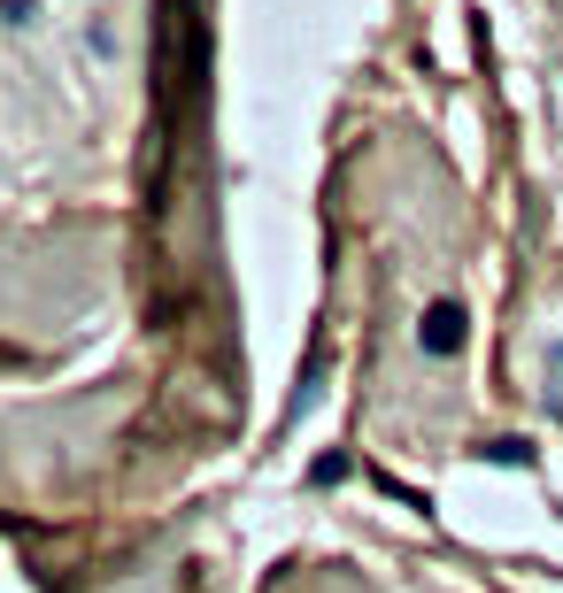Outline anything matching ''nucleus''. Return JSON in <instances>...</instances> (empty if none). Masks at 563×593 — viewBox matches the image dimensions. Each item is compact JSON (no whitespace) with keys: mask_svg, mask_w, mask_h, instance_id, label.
<instances>
[{"mask_svg":"<svg viewBox=\"0 0 563 593\" xmlns=\"http://www.w3.org/2000/svg\"><path fill=\"white\" fill-rule=\"evenodd\" d=\"M417 347L424 355H455L463 347V300H432L424 324H417Z\"/></svg>","mask_w":563,"mask_h":593,"instance_id":"nucleus-1","label":"nucleus"},{"mask_svg":"<svg viewBox=\"0 0 563 593\" xmlns=\"http://www.w3.org/2000/svg\"><path fill=\"white\" fill-rule=\"evenodd\" d=\"M0 23H31V0H0Z\"/></svg>","mask_w":563,"mask_h":593,"instance_id":"nucleus-2","label":"nucleus"}]
</instances>
